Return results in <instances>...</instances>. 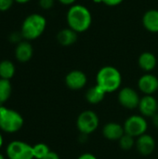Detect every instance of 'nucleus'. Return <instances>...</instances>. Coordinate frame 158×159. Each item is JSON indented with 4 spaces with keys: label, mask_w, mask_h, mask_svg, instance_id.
Segmentation results:
<instances>
[{
    "label": "nucleus",
    "mask_w": 158,
    "mask_h": 159,
    "mask_svg": "<svg viewBox=\"0 0 158 159\" xmlns=\"http://www.w3.org/2000/svg\"><path fill=\"white\" fill-rule=\"evenodd\" d=\"M66 20L69 28L76 33H83L89 29L92 22V16L87 7L73 5L67 11Z\"/></svg>",
    "instance_id": "nucleus-1"
},
{
    "label": "nucleus",
    "mask_w": 158,
    "mask_h": 159,
    "mask_svg": "<svg viewBox=\"0 0 158 159\" xmlns=\"http://www.w3.org/2000/svg\"><path fill=\"white\" fill-rule=\"evenodd\" d=\"M46 18L41 14L32 13L23 20L20 27V34L24 40H34L43 34L46 30Z\"/></svg>",
    "instance_id": "nucleus-2"
},
{
    "label": "nucleus",
    "mask_w": 158,
    "mask_h": 159,
    "mask_svg": "<svg viewBox=\"0 0 158 159\" xmlns=\"http://www.w3.org/2000/svg\"><path fill=\"white\" fill-rule=\"evenodd\" d=\"M96 84L106 93L118 90L122 84V75L118 69L114 66H103L96 75Z\"/></svg>",
    "instance_id": "nucleus-3"
},
{
    "label": "nucleus",
    "mask_w": 158,
    "mask_h": 159,
    "mask_svg": "<svg viewBox=\"0 0 158 159\" xmlns=\"http://www.w3.org/2000/svg\"><path fill=\"white\" fill-rule=\"evenodd\" d=\"M22 116L16 110L0 105V129L5 133H16L23 126Z\"/></svg>",
    "instance_id": "nucleus-4"
},
{
    "label": "nucleus",
    "mask_w": 158,
    "mask_h": 159,
    "mask_svg": "<svg viewBox=\"0 0 158 159\" xmlns=\"http://www.w3.org/2000/svg\"><path fill=\"white\" fill-rule=\"evenodd\" d=\"M100 125L98 115L92 110H86L79 114L76 119V127L83 135H89L96 131Z\"/></svg>",
    "instance_id": "nucleus-5"
},
{
    "label": "nucleus",
    "mask_w": 158,
    "mask_h": 159,
    "mask_svg": "<svg viewBox=\"0 0 158 159\" xmlns=\"http://www.w3.org/2000/svg\"><path fill=\"white\" fill-rule=\"evenodd\" d=\"M7 159H34L33 146L22 141H12L6 148Z\"/></svg>",
    "instance_id": "nucleus-6"
},
{
    "label": "nucleus",
    "mask_w": 158,
    "mask_h": 159,
    "mask_svg": "<svg viewBox=\"0 0 158 159\" xmlns=\"http://www.w3.org/2000/svg\"><path fill=\"white\" fill-rule=\"evenodd\" d=\"M125 133L134 138H138L146 133L148 129V123L144 116L142 115H134L128 117L124 123Z\"/></svg>",
    "instance_id": "nucleus-7"
},
{
    "label": "nucleus",
    "mask_w": 158,
    "mask_h": 159,
    "mask_svg": "<svg viewBox=\"0 0 158 159\" xmlns=\"http://www.w3.org/2000/svg\"><path fill=\"white\" fill-rule=\"evenodd\" d=\"M117 99L119 103L124 108L133 110L135 108H138L141 97L135 89L129 87H126L119 90Z\"/></svg>",
    "instance_id": "nucleus-8"
},
{
    "label": "nucleus",
    "mask_w": 158,
    "mask_h": 159,
    "mask_svg": "<svg viewBox=\"0 0 158 159\" xmlns=\"http://www.w3.org/2000/svg\"><path fill=\"white\" fill-rule=\"evenodd\" d=\"M88 82L86 74L80 70H73L65 76V85L73 90H79L83 89Z\"/></svg>",
    "instance_id": "nucleus-9"
},
{
    "label": "nucleus",
    "mask_w": 158,
    "mask_h": 159,
    "mask_svg": "<svg viewBox=\"0 0 158 159\" xmlns=\"http://www.w3.org/2000/svg\"><path fill=\"white\" fill-rule=\"evenodd\" d=\"M139 111L144 117H152L158 112V102L153 95H144L141 98Z\"/></svg>",
    "instance_id": "nucleus-10"
},
{
    "label": "nucleus",
    "mask_w": 158,
    "mask_h": 159,
    "mask_svg": "<svg viewBox=\"0 0 158 159\" xmlns=\"http://www.w3.org/2000/svg\"><path fill=\"white\" fill-rule=\"evenodd\" d=\"M138 88L144 95H154L158 90V78L155 75L145 74L140 77Z\"/></svg>",
    "instance_id": "nucleus-11"
},
{
    "label": "nucleus",
    "mask_w": 158,
    "mask_h": 159,
    "mask_svg": "<svg viewBox=\"0 0 158 159\" xmlns=\"http://www.w3.org/2000/svg\"><path fill=\"white\" fill-rule=\"evenodd\" d=\"M135 146L140 155L147 157L154 153L156 149V141L152 135L145 133L136 139Z\"/></svg>",
    "instance_id": "nucleus-12"
},
{
    "label": "nucleus",
    "mask_w": 158,
    "mask_h": 159,
    "mask_svg": "<svg viewBox=\"0 0 158 159\" xmlns=\"http://www.w3.org/2000/svg\"><path fill=\"white\" fill-rule=\"evenodd\" d=\"M124 134V126L116 122H109L102 128V135L109 141H119Z\"/></svg>",
    "instance_id": "nucleus-13"
},
{
    "label": "nucleus",
    "mask_w": 158,
    "mask_h": 159,
    "mask_svg": "<svg viewBox=\"0 0 158 159\" xmlns=\"http://www.w3.org/2000/svg\"><path fill=\"white\" fill-rule=\"evenodd\" d=\"M34 55V48L31 43L27 40H22L16 45L15 48V58L20 62L29 61Z\"/></svg>",
    "instance_id": "nucleus-14"
},
{
    "label": "nucleus",
    "mask_w": 158,
    "mask_h": 159,
    "mask_svg": "<svg viewBox=\"0 0 158 159\" xmlns=\"http://www.w3.org/2000/svg\"><path fill=\"white\" fill-rule=\"evenodd\" d=\"M142 24L147 31L158 33V10L150 9L146 11L142 17Z\"/></svg>",
    "instance_id": "nucleus-15"
},
{
    "label": "nucleus",
    "mask_w": 158,
    "mask_h": 159,
    "mask_svg": "<svg viewBox=\"0 0 158 159\" xmlns=\"http://www.w3.org/2000/svg\"><path fill=\"white\" fill-rule=\"evenodd\" d=\"M138 63L142 70H143L144 72L150 73L156 67L157 60H156V57L153 53L146 51L140 55Z\"/></svg>",
    "instance_id": "nucleus-16"
},
{
    "label": "nucleus",
    "mask_w": 158,
    "mask_h": 159,
    "mask_svg": "<svg viewBox=\"0 0 158 159\" xmlns=\"http://www.w3.org/2000/svg\"><path fill=\"white\" fill-rule=\"evenodd\" d=\"M57 40L63 47L72 46L77 40V33L71 28H64L58 33Z\"/></svg>",
    "instance_id": "nucleus-17"
},
{
    "label": "nucleus",
    "mask_w": 158,
    "mask_h": 159,
    "mask_svg": "<svg viewBox=\"0 0 158 159\" xmlns=\"http://www.w3.org/2000/svg\"><path fill=\"white\" fill-rule=\"evenodd\" d=\"M107 93L97 84L89 88L86 92V100L90 104H98L102 102Z\"/></svg>",
    "instance_id": "nucleus-18"
},
{
    "label": "nucleus",
    "mask_w": 158,
    "mask_h": 159,
    "mask_svg": "<svg viewBox=\"0 0 158 159\" xmlns=\"http://www.w3.org/2000/svg\"><path fill=\"white\" fill-rule=\"evenodd\" d=\"M16 73L14 63L9 60H3L0 61V78L10 80Z\"/></svg>",
    "instance_id": "nucleus-19"
},
{
    "label": "nucleus",
    "mask_w": 158,
    "mask_h": 159,
    "mask_svg": "<svg viewBox=\"0 0 158 159\" xmlns=\"http://www.w3.org/2000/svg\"><path fill=\"white\" fill-rule=\"evenodd\" d=\"M12 94V85L10 80L0 78V105H4Z\"/></svg>",
    "instance_id": "nucleus-20"
},
{
    "label": "nucleus",
    "mask_w": 158,
    "mask_h": 159,
    "mask_svg": "<svg viewBox=\"0 0 158 159\" xmlns=\"http://www.w3.org/2000/svg\"><path fill=\"white\" fill-rule=\"evenodd\" d=\"M50 149L49 147L43 143H36L34 145H33V155H34V158L35 159H42L44 158L46 156H47L50 153Z\"/></svg>",
    "instance_id": "nucleus-21"
},
{
    "label": "nucleus",
    "mask_w": 158,
    "mask_h": 159,
    "mask_svg": "<svg viewBox=\"0 0 158 159\" xmlns=\"http://www.w3.org/2000/svg\"><path fill=\"white\" fill-rule=\"evenodd\" d=\"M136 138L129 135V134H124L122 136V138L118 141V143H119V146L121 147V149L125 150V151H129L131 150L135 144H136Z\"/></svg>",
    "instance_id": "nucleus-22"
},
{
    "label": "nucleus",
    "mask_w": 158,
    "mask_h": 159,
    "mask_svg": "<svg viewBox=\"0 0 158 159\" xmlns=\"http://www.w3.org/2000/svg\"><path fill=\"white\" fill-rule=\"evenodd\" d=\"M22 39H23V37H22L20 32H13V33H11V34H9V36H8L9 42H10V43H13V44H16V45L19 44L20 42H21Z\"/></svg>",
    "instance_id": "nucleus-23"
},
{
    "label": "nucleus",
    "mask_w": 158,
    "mask_h": 159,
    "mask_svg": "<svg viewBox=\"0 0 158 159\" xmlns=\"http://www.w3.org/2000/svg\"><path fill=\"white\" fill-rule=\"evenodd\" d=\"M14 0H0V11L5 12L10 9L14 4Z\"/></svg>",
    "instance_id": "nucleus-24"
},
{
    "label": "nucleus",
    "mask_w": 158,
    "mask_h": 159,
    "mask_svg": "<svg viewBox=\"0 0 158 159\" xmlns=\"http://www.w3.org/2000/svg\"><path fill=\"white\" fill-rule=\"evenodd\" d=\"M39 6L42 9L48 10L53 7L54 6V0H39Z\"/></svg>",
    "instance_id": "nucleus-25"
},
{
    "label": "nucleus",
    "mask_w": 158,
    "mask_h": 159,
    "mask_svg": "<svg viewBox=\"0 0 158 159\" xmlns=\"http://www.w3.org/2000/svg\"><path fill=\"white\" fill-rule=\"evenodd\" d=\"M95 3H103L110 7H115L121 4L124 0H93Z\"/></svg>",
    "instance_id": "nucleus-26"
},
{
    "label": "nucleus",
    "mask_w": 158,
    "mask_h": 159,
    "mask_svg": "<svg viewBox=\"0 0 158 159\" xmlns=\"http://www.w3.org/2000/svg\"><path fill=\"white\" fill-rule=\"evenodd\" d=\"M77 159H98L94 155L89 154V153H85L83 155H81Z\"/></svg>",
    "instance_id": "nucleus-27"
},
{
    "label": "nucleus",
    "mask_w": 158,
    "mask_h": 159,
    "mask_svg": "<svg viewBox=\"0 0 158 159\" xmlns=\"http://www.w3.org/2000/svg\"><path fill=\"white\" fill-rule=\"evenodd\" d=\"M42 159H60V157H59V155H58L57 153L51 151L47 156H46L44 158Z\"/></svg>",
    "instance_id": "nucleus-28"
},
{
    "label": "nucleus",
    "mask_w": 158,
    "mask_h": 159,
    "mask_svg": "<svg viewBox=\"0 0 158 159\" xmlns=\"http://www.w3.org/2000/svg\"><path fill=\"white\" fill-rule=\"evenodd\" d=\"M58 1H59L60 3H61L62 5H66V6H73L76 0H58Z\"/></svg>",
    "instance_id": "nucleus-29"
},
{
    "label": "nucleus",
    "mask_w": 158,
    "mask_h": 159,
    "mask_svg": "<svg viewBox=\"0 0 158 159\" xmlns=\"http://www.w3.org/2000/svg\"><path fill=\"white\" fill-rule=\"evenodd\" d=\"M152 122H153V125L158 129V112L154 116H152Z\"/></svg>",
    "instance_id": "nucleus-30"
},
{
    "label": "nucleus",
    "mask_w": 158,
    "mask_h": 159,
    "mask_svg": "<svg viewBox=\"0 0 158 159\" xmlns=\"http://www.w3.org/2000/svg\"><path fill=\"white\" fill-rule=\"evenodd\" d=\"M16 3H19V4H26L28 2H30L31 0H14Z\"/></svg>",
    "instance_id": "nucleus-31"
},
{
    "label": "nucleus",
    "mask_w": 158,
    "mask_h": 159,
    "mask_svg": "<svg viewBox=\"0 0 158 159\" xmlns=\"http://www.w3.org/2000/svg\"><path fill=\"white\" fill-rule=\"evenodd\" d=\"M3 145H4V137H3V135L0 133V149L3 147Z\"/></svg>",
    "instance_id": "nucleus-32"
},
{
    "label": "nucleus",
    "mask_w": 158,
    "mask_h": 159,
    "mask_svg": "<svg viewBox=\"0 0 158 159\" xmlns=\"http://www.w3.org/2000/svg\"><path fill=\"white\" fill-rule=\"evenodd\" d=\"M0 159H6V157H5L2 154H0Z\"/></svg>",
    "instance_id": "nucleus-33"
}]
</instances>
